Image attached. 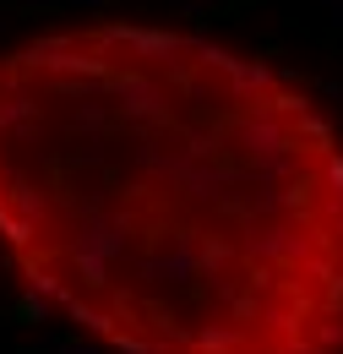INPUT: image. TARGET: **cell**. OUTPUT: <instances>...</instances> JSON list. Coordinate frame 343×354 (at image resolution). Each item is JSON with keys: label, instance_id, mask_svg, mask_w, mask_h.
<instances>
[{"label": "cell", "instance_id": "1", "mask_svg": "<svg viewBox=\"0 0 343 354\" xmlns=\"http://www.w3.org/2000/svg\"><path fill=\"white\" fill-rule=\"evenodd\" d=\"M0 251L115 354H343V131L202 33H33L0 49Z\"/></svg>", "mask_w": 343, "mask_h": 354}]
</instances>
